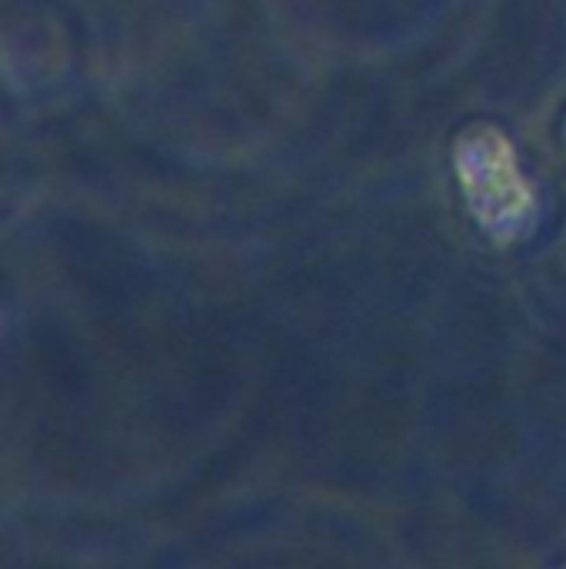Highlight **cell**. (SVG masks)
I'll list each match as a JSON object with an SVG mask.
<instances>
[{
	"label": "cell",
	"instance_id": "1",
	"mask_svg": "<svg viewBox=\"0 0 566 569\" xmlns=\"http://www.w3.org/2000/svg\"><path fill=\"white\" fill-rule=\"evenodd\" d=\"M457 180L477 223L497 240H514L534 220V187L520 170L510 140L497 127H474L460 137Z\"/></svg>",
	"mask_w": 566,
	"mask_h": 569
}]
</instances>
